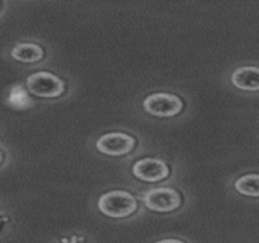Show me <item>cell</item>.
I'll return each instance as SVG.
<instances>
[{
    "label": "cell",
    "instance_id": "cell-4",
    "mask_svg": "<svg viewBox=\"0 0 259 243\" xmlns=\"http://www.w3.org/2000/svg\"><path fill=\"white\" fill-rule=\"evenodd\" d=\"M143 110L158 119H173L184 113L185 102L176 93L156 91L147 94L141 102Z\"/></svg>",
    "mask_w": 259,
    "mask_h": 243
},
{
    "label": "cell",
    "instance_id": "cell-5",
    "mask_svg": "<svg viewBox=\"0 0 259 243\" xmlns=\"http://www.w3.org/2000/svg\"><path fill=\"white\" fill-rule=\"evenodd\" d=\"M138 146V140L135 135L123 132V131H112L102 134L96 140V149L106 155V157H127L131 155Z\"/></svg>",
    "mask_w": 259,
    "mask_h": 243
},
{
    "label": "cell",
    "instance_id": "cell-2",
    "mask_svg": "<svg viewBox=\"0 0 259 243\" xmlns=\"http://www.w3.org/2000/svg\"><path fill=\"white\" fill-rule=\"evenodd\" d=\"M141 201L140 196L131 193L129 190L115 189L105 192L97 199V209L99 212L109 218V219H131L137 216L141 210Z\"/></svg>",
    "mask_w": 259,
    "mask_h": 243
},
{
    "label": "cell",
    "instance_id": "cell-8",
    "mask_svg": "<svg viewBox=\"0 0 259 243\" xmlns=\"http://www.w3.org/2000/svg\"><path fill=\"white\" fill-rule=\"evenodd\" d=\"M232 189L243 198L259 199V172H246L232 181Z\"/></svg>",
    "mask_w": 259,
    "mask_h": 243
},
{
    "label": "cell",
    "instance_id": "cell-10",
    "mask_svg": "<svg viewBox=\"0 0 259 243\" xmlns=\"http://www.w3.org/2000/svg\"><path fill=\"white\" fill-rule=\"evenodd\" d=\"M153 243H190L188 240L182 239V237H162V239H158Z\"/></svg>",
    "mask_w": 259,
    "mask_h": 243
},
{
    "label": "cell",
    "instance_id": "cell-6",
    "mask_svg": "<svg viewBox=\"0 0 259 243\" xmlns=\"http://www.w3.org/2000/svg\"><path fill=\"white\" fill-rule=\"evenodd\" d=\"M29 93L36 97H59L65 91V84L61 78L50 72H36L26 79Z\"/></svg>",
    "mask_w": 259,
    "mask_h": 243
},
{
    "label": "cell",
    "instance_id": "cell-9",
    "mask_svg": "<svg viewBox=\"0 0 259 243\" xmlns=\"http://www.w3.org/2000/svg\"><path fill=\"white\" fill-rule=\"evenodd\" d=\"M11 56L18 62H38L44 58V50L35 43H21L11 50Z\"/></svg>",
    "mask_w": 259,
    "mask_h": 243
},
{
    "label": "cell",
    "instance_id": "cell-11",
    "mask_svg": "<svg viewBox=\"0 0 259 243\" xmlns=\"http://www.w3.org/2000/svg\"><path fill=\"white\" fill-rule=\"evenodd\" d=\"M2 161H3V155H2V152H0V164H2Z\"/></svg>",
    "mask_w": 259,
    "mask_h": 243
},
{
    "label": "cell",
    "instance_id": "cell-7",
    "mask_svg": "<svg viewBox=\"0 0 259 243\" xmlns=\"http://www.w3.org/2000/svg\"><path fill=\"white\" fill-rule=\"evenodd\" d=\"M231 84L247 93L259 91V65H240L231 73Z\"/></svg>",
    "mask_w": 259,
    "mask_h": 243
},
{
    "label": "cell",
    "instance_id": "cell-3",
    "mask_svg": "<svg viewBox=\"0 0 259 243\" xmlns=\"http://www.w3.org/2000/svg\"><path fill=\"white\" fill-rule=\"evenodd\" d=\"M131 172L141 183L159 186L173 177V169L162 157H144L132 163Z\"/></svg>",
    "mask_w": 259,
    "mask_h": 243
},
{
    "label": "cell",
    "instance_id": "cell-1",
    "mask_svg": "<svg viewBox=\"0 0 259 243\" xmlns=\"http://www.w3.org/2000/svg\"><path fill=\"white\" fill-rule=\"evenodd\" d=\"M143 207L156 215H176L187 205V196L175 186H153L140 193Z\"/></svg>",
    "mask_w": 259,
    "mask_h": 243
}]
</instances>
